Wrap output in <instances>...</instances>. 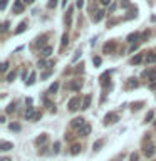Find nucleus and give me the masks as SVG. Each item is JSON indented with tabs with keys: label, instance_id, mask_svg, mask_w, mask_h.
<instances>
[{
	"label": "nucleus",
	"instance_id": "1",
	"mask_svg": "<svg viewBox=\"0 0 156 161\" xmlns=\"http://www.w3.org/2000/svg\"><path fill=\"white\" fill-rule=\"evenodd\" d=\"M81 97H77V96H75V97H72L69 101V104H67V108H69V111H77L79 108H81Z\"/></svg>",
	"mask_w": 156,
	"mask_h": 161
},
{
	"label": "nucleus",
	"instance_id": "2",
	"mask_svg": "<svg viewBox=\"0 0 156 161\" xmlns=\"http://www.w3.org/2000/svg\"><path fill=\"white\" fill-rule=\"evenodd\" d=\"M118 119H119V116L116 113H108L104 116V124H114V123H118Z\"/></svg>",
	"mask_w": 156,
	"mask_h": 161
},
{
	"label": "nucleus",
	"instance_id": "3",
	"mask_svg": "<svg viewBox=\"0 0 156 161\" xmlns=\"http://www.w3.org/2000/svg\"><path fill=\"white\" fill-rule=\"evenodd\" d=\"M84 124H86L84 118H75V119H72V123H70V126H72L74 129H81Z\"/></svg>",
	"mask_w": 156,
	"mask_h": 161
},
{
	"label": "nucleus",
	"instance_id": "4",
	"mask_svg": "<svg viewBox=\"0 0 156 161\" xmlns=\"http://www.w3.org/2000/svg\"><path fill=\"white\" fill-rule=\"evenodd\" d=\"M12 10H14V14H22V12H24V3H22V0H15Z\"/></svg>",
	"mask_w": 156,
	"mask_h": 161
},
{
	"label": "nucleus",
	"instance_id": "5",
	"mask_svg": "<svg viewBox=\"0 0 156 161\" xmlns=\"http://www.w3.org/2000/svg\"><path fill=\"white\" fill-rule=\"evenodd\" d=\"M81 87H82V80H81V79H77V80H74V82L69 84V89L70 91H79Z\"/></svg>",
	"mask_w": 156,
	"mask_h": 161
},
{
	"label": "nucleus",
	"instance_id": "6",
	"mask_svg": "<svg viewBox=\"0 0 156 161\" xmlns=\"http://www.w3.org/2000/svg\"><path fill=\"white\" fill-rule=\"evenodd\" d=\"M144 62H146V64L156 62V54H154V52H148V54L144 55Z\"/></svg>",
	"mask_w": 156,
	"mask_h": 161
},
{
	"label": "nucleus",
	"instance_id": "7",
	"mask_svg": "<svg viewBox=\"0 0 156 161\" xmlns=\"http://www.w3.org/2000/svg\"><path fill=\"white\" fill-rule=\"evenodd\" d=\"M35 116H37V113H35V108H29L27 111H25V118H27L29 121H30V119L34 121Z\"/></svg>",
	"mask_w": 156,
	"mask_h": 161
},
{
	"label": "nucleus",
	"instance_id": "8",
	"mask_svg": "<svg viewBox=\"0 0 156 161\" xmlns=\"http://www.w3.org/2000/svg\"><path fill=\"white\" fill-rule=\"evenodd\" d=\"M114 49H116V42H113V40H111V42H108V44L104 45V52H106V54H111Z\"/></svg>",
	"mask_w": 156,
	"mask_h": 161
},
{
	"label": "nucleus",
	"instance_id": "9",
	"mask_svg": "<svg viewBox=\"0 0 156 161\" xmlns=\"http://www.w3.org/2000/svg\"><path fill=\"white\" fill-rule=\"evenodd\" d=\"M138 86H139L138 79L131 77V79H128V84H126V87H128V89H133V87H138Z\"/></svg>",
	"mask_w": 156,
	"mask_h": 161
},
{
	"label": "nucleus",
	"instance_id": "10",
	"mask_svg": "<svg viewBox=\"0 0 156 161\" xmlns=\"http://www.w3.org/2000/svg\"><path fill=\"white\" fill-rule=\"evenodd\" d=\"M144 60V55L143 54H136L133 59H131V64H141Z\"/></svg>",
	"mask_w": 156,
	"mask_h": 161
},
{
	"label": "nucleus",
	"instance_id": "11",
	"mask_svg": "<svg viewBox=\"0 0 156 161\" xmlns=\"http://www.w3.org/2000/svg\"><path fill=\"white\" fill-rule=\"evenodd\" d=\"M103 17H104V12H103V10H98V12H94L92 20H94V22H101V20H103Z\"/></svg>",
	"mask_w": 156,
	"mask_h": 161
},
{
	"label": "nucleus",
	"instance_id": "12",
	"mask_svg": "<svg viewBox=\"0 0 156 161\" xmlns=\"http://www.w3.org/2000/svg\"><path fill=\"white\" fill-rule=\"evenodd\" d=\"M25 29H27V22H20V24H19V27L15 29V32H14V34H15V35H19V34H22Z\"/></svg>",
	"mask_w": 156,
	"mask_h": 161
},
{
	"label": "nucleus",
	"instance_id": "13",
	"mask_svg": "<svg viewBox=\"0 0 156 161\" xmlns=\"http://www.w3.org/2000/svg\"><path fill=\"white\" fill-rule=\"evenodd\" d=\"M89 133H91V126H89V124H84L82 128L79 129V134H81V136H87Z\"/></svg>",
	"mask_w": 156,
	"mask_h": 161
},
{
	"label": "nucleus",
	"instance_id": "14",
	"mask_svg": "<svg viewBox=\"0 0 156 161\" xmlns=\"http://www.w3.org/2000/svg\"><path fill=\"white\" fill-rule=\"evenodd\" d=\"M89 106H91V96L87 94V96L82 99V106H81V109H89Z\"/></svg>",
	"mask_w": 156,
	"mask_h": 161
},
{
	"label": "nucleus",
	"instance_id": "15",
	"mask_svg": "<svg viewBox=\"0 0 156 161\" xmlns=\"http://www.w3.org/2000/svg\"><path fill=\"white\" fill-rule=\"evenodd\" d=\"M12 148H14V144L8 143V141H2V144H0V149H2V151H8Z\"/></svg>",
	"mask_w": 156,
	"mask_h": 161
},
{
	"label": "nucleus",
	"instance_id": "16",
	"mask_svg": "<svg viewBox=\"0 0 156 161\" xmlns=\"http://www.w3.org/2000/svg\"><path fill=\"white\" fill-rule=\"evenodd\" d=\"M40 54H42V57H49V55L52 54V47H50V45H45V47L42 49V52H40Z\"/></svg>",
	"mask_w": 156,
	"mask_h": 161
},
{
	"label": "nucleus",
	"instance_id": "17",
	"mask_svg": "<svg viewBox=\"0 0 156 161\" xmlns=\"http://www.w3.org/2000/svg\"><path fill=\"white\" fill-rule=\"evenodd\" d=\"M144 74L148 75V79L151 80V82H156V70H149V72H148V70H146Z\"/></svg>",
	"mask_w": 156,
	"mask_h": 161
},
{
	"label": "nucleus",
	"instance_id": "18",
	"mask_svg": "<svg viewBox=\"0 0 156 161\" xmlns=\"http://www.w3.org/2000/svg\"><path fill=\"white\" fill-rule=\"evenodd\" d=\"M154 151H156V148H154V146H148V148L144 149V154L148 156V158H151V156L154 154Z\"/></svg>",
	"mask_w": 156,
	"mask_h": 161
},
{
	"label": "nucleus",
	"instance_id": "19",
	"mask_svg": "<svg viewBox=\"0 0 156 161\" xmlns=\"http://www.w3.org/2000/svg\"><path fill=\"white\" fill-rule=\"evenodd\" d=\"M138 39H139V34H138V32H134V34H129V35H128V42H136Z\"/></svg>",
	"mask_w": 156,
	"mask_h": 161
},
{
	"label": "nucleus",
	"instance_id": "20",
	"mask_svg": "<svg viewBox=\"0 0 156 161\" xmlns=\"http://www.w3.org/2000/svg\"><path fill=\"white\" fill-rule=\"evenodd\" d=\"M15 77H17V72H15V70L8 72V74H7V82H12V80H15Z\"/></svg>",
	"mask_w": 156,
	"mask_h": 161
},
{
	"label": "nucleus",
	"instance_id": "21",
	"mask_svg": "<svg viewBox=\"0 0 156 161\" xmlns=\"http://www.w3.org/2000/svg\"><path fill=\"white\" fill-rule=\"evenodd\" d=\"M67 44H69V35H67V32H65V34L62 35V40H60V45H62V47H65Z\"/></svg>",
	"mask_w": 156,
	"mask_h": 161
},
{
	"label": "nucleus",
	"instance_id": "22",
	"mask_svg": "<svg viewBox=\"0 0 156 161\" xmlns=\"http://www.w3.org/2000/svg\"><path fill=\"white\" fill-rule=\"evenodd\" d=\"M81 153V146L79 144H74L72 149H70V154H79Z\"/></svg>",
	"mask_w": 156,
	"mask_h": 161
},
{
	"label": "nucleus",
	"instance_id": "23",
	"mask_svg": "<svg viewBox=\"0 0 156 161\" xmlns=\"http://www.w3.org/2000/svg\"><path fill=\"white\" fill-rule=\"evenodd\" d=\"M103 143H104V141H103V139H99V141H96V143H94V151H99V149H101V146H103Z\"/></svg>",
	"mask_w": 156,
	"mask_h": 161
},
{
	"label": "nucleus",
	"instance_id": "24",
	"mask_svg": "<svg viewBox=\"0 0 156 161\" xmlns=\"http://www.w3.org/2000/svg\"><path fill=\"white\" fill-rule=\"evenodd\" d=\"M34 82H35V72L30 74V75H29V80H27V84H29V86H32Z\"/></svg>",
	"mask_w": 156,
	"mask_h": 161
},
{
	"label": "nucleus",
	"instance_id": "25",
	"mask_svg": "<svg viewBox=\"0 0 156 161\" xmlns=\"http://www.w3.org/2000/svg\"><path fill=\"white\" fill-rule=\"evenodd\" d=\"M153 118H154V113H153V111H149V113L146 114V118H144V121H146V123H149V121L153 119Z\"/></svg>",
	"mask_w": 156,
	"mask_h": 161
},
{
	"label": "nucleus",
	"instance_id": "26",
	"mask_svg": "<svg viewBox=\"0 0 156 161\" xmlns=\"http://www.w3.org/2000/svg\"><path fill=\"white\" fill-rule=\"evenodd\" d=\"M45 141H47V136L42 134V136H39V138H37V144H42V143H45Z\"/></svg>",
	"mask_w": 156,
	"mask_h": 161
},
{
	"label": "nucleus",
	"instance_id": "27",
	"mask_svg": "<svg viewBox=\"0 0 156 161\" xmlns=\"http://www.w3.org/2000/svg\"><path fill=\"white\" fill-rule=\"evenodd\" d=\"M45 40H47V37H45V35L39 37V39H37V45H44V44H45Z\"/></svg>",
	"mask_w": 156,
	"mask_h": 161
},
{
	"label": "nucleus",
	"instance_id": "28",
	"mask_svg": "<svg viewBox=\"0 0 156 161\" xmlns=\"http://www.w3.org/2000/svg\"><path fill=\"white\" fill-rule=\"evenodd\" d=\"M57 89H59V84H57V82H54V84L49 87V92H55Z\"/></svg>",
	"mask_w": 156,
	"mask_h": 161
},
{
	"label": "nucleus",
	"instance_id": "29",
	"mask_svg": "<svg viewBox=\"0 0 156 161\" xmlns=\"http://www.w3.org/2000/svg\"><path fill=\"white\" fill-rule=\"evenodd\" d=\"M10 129H12V131H20V124L12 123V124H10Z\"/></svg>",
	"mask_w": 156,
	"mask_h": 161
},
{
	"label": "nucleus",
	"instance_id": "30",
	"mask_svg": "<svg viewBox=\"0 0 156 161\" xmlns=\"http://www.w3.org/2000/svg\"><path fill=\"white\" fill-rule=\"evenodd\" d=\"M7 69H8V62H2V65H0V70H2V72H7Z\"/></svg>",
	"mask_w": 156,
	"mask_h": 161
},
{
	"label": "nucleus",
	"instance_id": "31",
	"mask_svg": "<svg viewBox=\"0 0 156 161\" xmlns=\"http://www.w3.org/2000/svg\"><path fill=\"white\" fill-rule=\"evenodd\" d=\"M55 5H57V0H49V3H47V7L49 8H54Z\"/></svg>",
	"mask_w": 156,
	"mask_h": 161
},
{
	"label": "nucleus",
	"instance_id": "32",
	"mask_svg": "<svg viewBox=\"0 0 156 161\" xmlns=\"http://www.w3.org/2000/svg\"><path fill=\"white\" fill-rule=\"evenodd\" d=\"M101 62H103V60H101V57H92V64H94V65H101Z\"/></svg>",
	"mask_w": 156,
	"mask_h": 161
},
{
	"label": "nucleus",
	"instance_id": "33",
	"mask_svg": "<svg viewBox=\"0 0 156 161\" xmlns=\"http://www.w3.org/2000/svg\"><path fill=\"white\" fill-rule=\"evenodd\" d=\"M14 111H15V103L8 104V108H7V113H14Z\"/></svg>",
	"mask_w": 156,
	"mask_h": 161
},
{
	"label": "nucleus",
	"instance_id": "34",
	"mask_svg": "<svg viewBox=\"0 0 156 161\" xmlns=\"http://www.w3.org/2000/svg\"><path fill=\"white\" fill-rule=\"evenodd\" d=\"M50 74H52V69H49L47 72H44V74H42V79H47V77H49Z\"/></svg>",
	"mask_w": 156,
	"mask_h": 161
},
{
	"label": "nucleus",
	"instance_id": "35",
	"mask_svg": "<svg viewBox=\"0 0 156 161\" xmlns=\"http://www.w3.org/2000/svg\"><path fill=\"white\" fill-rule=\"evenodd\" d=\"M5 7H7V0H2L0 2V10H5Z\"/></svg>",
	"mask_w": 156,
	"mask_h": 161
},
{
	"label": "nucleus",
	"instance_id": "36",
	"mask_svg": "<svg viewBox=\"0 0 156 161\" xmlns=\"http://www.w3.org/2000/svg\"><path fill=\"white\" fill-rule=\"evenodd\" d=\"M81 54H82V52H81V49H77V50H75V54H74V60H77Z\"/></svg>",
	"mask_w": 156,
	"mask_h": 161
},
{
	"label": "nucleus",
	"instance_id": "37",
	"mask_svg": "<svg viewBox=\"0 0 156 161\" xmlns=\"http://www.w3.org/2000/svg\"><path fill=\"white\" fill-rule=\"evenodd\" d=\"M59 149H60V143H55L54 144V153H59Z\"/></svg>",
	"mask_w": 156,
	"mask_h": 161
},
{
	"label": "nucleus",
	"instance_id": "38",
	"mask_svg": "<svg viewBox=\"0 0 156 161\" xmlns=\"http://www.w3.org/2000/svg\"><path fill=\"white\" fill-rule=\"evenodd\" d=\"M139 106H143V103H136V104H133V111H138Z\"/></svg>",
	"mask_w": 156,
	"mask_h": 161
},
{
	"label": "nucleus",
	"instance_id": "39",
	"mask_svg": "<svg viewBox=\"0 0 156 161\" xmlns=\"http://www.w3.org/2000/svg\"><path fill=\"white\" fill-rule=\"evenodd\" d=\"M75 5H77L79 8H82V7H84V0H77V2H75Z\"/></svg>",
	"mask_w": 156,
	"mask_h": 161
},
{
	"label": "nucleus",
	"instance_id": "40",
	"mask_svg": "<svg viewBox=\"0 0 156 161\" xmlns=\"http://www.w3.org/2000/svg\"><path fill=\"white\" fill-rule=\"evenodd\" d=\"M131 161H138V153H133V154H131Z\"/></svg>",
	"mask_w": 156,
	"mask_h": 161
},
{
	"label": "nucleus",
	"instance_id": "41",
	"mask_svg": "<svg viewBox=\"0 0 156 161\" xmlns=\"http://www.w3.org/2000/svg\"><path fill=\"white\" fill-rule=\"evenodd\" d=\"M7 29H8V22H3V25H2V32H5Z\"/></svg>",
	"mask_w": 156,
	"mask_h": 161
},
{
	"label": "nucleus",
	"instance_id": "42",
	"mask_svg": "<svg viewBox=\"0 0 156 161\" xmlns=\"http://www.w3.org/2000/svg\"><path fill=\"white\" fill-rule=\"evenodd\" d=\"M101 3H103V5H109L111 0H101Z\"/></svg>",
	"mask_w": 156,
	"mask_h": 161
},
{
	"label": "nucleus",
	"instance_id": "43",
	"mask_svg": "<svg viewBox=\"0 0 156 161\" xmlns=\"http://www.w3.org/2000/svg\"><path fill=\"white\" fill-rule=\"evenodd\" d=\"M75 72H82V64L77 65V69H75Z\"/></svg>",
	"mask_w": 156,
	"mask_h": 161
},
{
	"label": "nucleus",
	"instance_id": "44",
	"mask_svg": "<svg viewBox=\"0 0 156 161\" xmlns=\"http://www.w3.org/2000/svg\"><path fill=\"white\" fill-rule=\"evenodd\" d=\"M22 2H25V3H32L34 0H22Z\"/></svg>",
	"mask_w": 156,
	"mask_h": 161
},
{
	"label": "nucleus",
	"instance_id": "45",
	"mask_svg": "<svg viewBox=\"0 0 156 161\" xmlns=\"http://www.w3.org/2000/svg\"><path fill=\"white\" fill-rule=\"evenodd\" d=\"M62 5H64V7H67V0H62Z\"/></svg>",
	"mask_w": 156,
	"mask_h": 161
},
{
	"label": "nucleus",
	"instance_id": "46",
	"mask_svg": "<svg viewBox=\"0 0 156 161\" xmlns=\"http://www.w3.org/2000/svg\"><path fill=\"white\" fill-rule=\"evenodd\" d=\"M0 161H10L8 158H2V159H0Z\"/></svg>",
	"mask_w": 156,
	"mask_h": 161
}]
</instances>
